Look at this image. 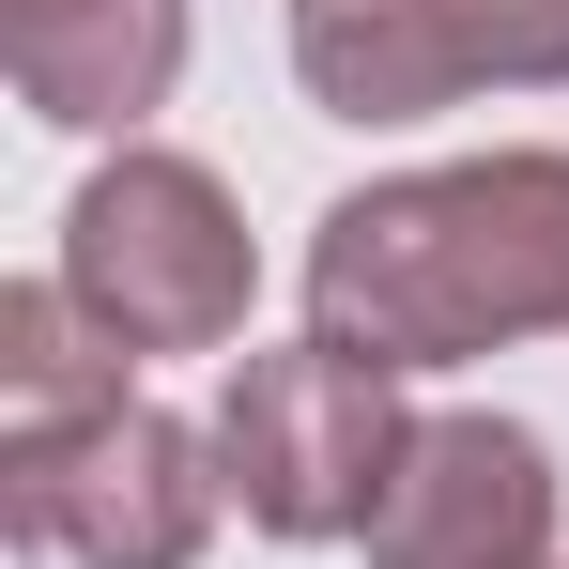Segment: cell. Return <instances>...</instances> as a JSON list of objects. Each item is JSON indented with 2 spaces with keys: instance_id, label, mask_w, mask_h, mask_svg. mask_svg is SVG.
<instances>
[{
  "instance_id": "cell-7",
  "label": "cell",
  "mask_w": 569,
  "mask_h": 569,
  "mask_svg": "<svg viewBox=\"0 0 569 569\" xmlns=\"http://www.w3.org/2000/svg\"><path fill=\"white\" fill-rule=\"evenodd\" d=\"M16 108L62 139H139L186 78V0H0Z\"/></svg>"
},
{
  "instance_id": "cell-8",
  "label": "cell",
  "mask_w": 569,
  "mask_h": 569,
  "mask_svg": "<svg viewBox=\"0 0 569 569\" xmlns=\"http://www.w3.org/2000/svg\"><path fill=\"white\" fill-rule=\"evenodd\" d=\"M108 400H139V355H123L62 278H16L0 292V447L78 431V416H108Z\"/></svg>"
},
{
  "instance_id": "cell-3",
  "label": "cell",
  "mask_w": 569,
  "mask_h": 569,
  "mask_svg": "<svg viewBox=\"0 0 569 569\" xmlns=\"http://www.w3.org/2000/svg\"><path fill=\"white\" fill-rule=\"evenodd\" d=\"M416 447V416H400V385L355 370L339 339H247L231 385H216V477H231V508L292 539V555H323V539H370L385 477Z\"/></svg>"
},
{
  "instance_id": "cell-4",
  "label": "cell",
  "mask_w": 569,
  "mask_h": 569,
  "mask_svg": "<svg viewBox=\"0 0 569 569\" xmlns=\"http://www.w3.org/2000/svg\"><path fill=\"white\" fill-rule=\"evenodd\" d=\"M216 508H231L216 431L170 400H108L78 431L0 447V539L31 569H200Z\"/></svg>"
},
{
  "instance_id": "cell-5",
  "label": "cell",
  "mask_w": 569,
  "mask_h": 569,
  "mask_svg": "<svg viewBox=\"0 0 569 569\" xmlns=\"http://www.w3.org/2000/svg\"><path fill=\"white\" fill-rule=\"evenodd\" d=\"M323 123H431L462 93H569V0H292Z\"/></svg>"
},
{
  "instance_id": "cell-1",
  "label": "cell",
  "mask_w": 569,
  "mask_h": 569,
  "mask_svg": "<svg viewBox=\"0 0 569 569\" xmlns=\"http://www.w3.org/2000/svg\"><path fill=\"white\" fill-rule=\"evenodd\" d=\"M308 339H339L385 385L477 370L508 339H569V154L492 139V154L323 200L308 216Z\"/></svg>"
},
{
  "instance_id": "cell-6",
  "label": "cell",
  "mask_w": 569,
  "mask_h": 569,
  "mask_svg": "<svg viewBox=\"0 0 569 569\" xmlns=\"http://www.w3.org/2000/svg\"><path fill=\"white\" fill-rule=\"evenodd\" d=\"M569 477L523 416H416L370 508V569H555Z\"/></svg>"
},
{
  "instance_id": "cell-2",
  "label": "cell",
  "mask_w": 569,
  "mask_h": 569,
  "mask_svg": "<svg viewBox=\"0 0 569 569\" xmlns=\"http://www.w3.org/2000/svg\"><path fill=\"white\" fill-rule=\"evenodd\" d=\"M47 278L78 292L123 355H231L247 308H262V247H247V200L200 154L123 139V154H93V186L62 200V262Z\"/></svg>"
}]
</instances>
